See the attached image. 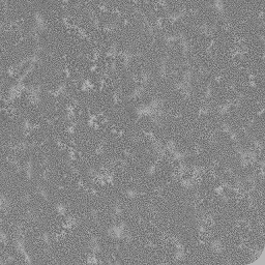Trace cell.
Returning a JSON list of instances; mask_svg holds the SVG:
<instances>
[{
	"mask_svg": "<svg viewBox=\"0 0 265 265\" xmlns=\"http://www.w3.org/2000/svg\"><path fill=\"white\" fill-rule=\"evenodd\" d=\"M56 210L60 216H64L65 212H66V207L63 203H58L56 205Z\"/></svg>",
	"mask_w": 265,
	"mask_h": 265,
	"instance_id": "cell-6",
	"label": "cell"
},
{
	"mask_svg": "<svg viewBox=\"0 0 265 265\" xmlns=\"http://www.w3.org/2000/svg\"><path fill=\"white\" fill-rule=\"evenodd\" d=\"M147 246H149V247H154V246H155V244H154V243H152L151 241H149V242L147 243Z\"/></svg>",
	"mask_w": 265,
	"mask_h": 265,
	"instance_id": "cell-19",
	"label": "cell"
},
{
	"mask_svg": "<svg viewBox=\"0 0 265 265\" xmlns=\"http://www.w3.org/2000/svg\"><path fill=\"white\" fill-rule=\"evenodd\" d=\"M144 90H145V87H144V85H143V84L138 85V86L135 87V88L131 91V93L129 94V98L132 99V98H136V97L141 96V95L143 94V93H144Z\"/></svg>",
	"mask_w": 265,
	"mask_h": 265,
	"instance_id": "cell-1",
	"label": "cell"
},
{
	"mask_svg": "<svg viewBox=\"0 0 265 265\" xmlns=\"http://www.w3.org/2000/svg\"><path fill=\"white\" fill-rule=\"evenodd\" d=\"M90 216H91V218H92L93 220L96 221L97 218H98V212H97V210H95V209L91 210V211H90Z\"/></svg>",
	"mask_w": 265,
	"mask_h": 265,
	"instance_id": "cell-15",
	"label": "cell"
},
{
	"mask_svg": "<svg viewBox=\"0 0 265 265\" xmlns=\"http://www.w3.org/2000/svg\"><path fill=\"white\" fill-rule=\"evenodd\" d=\"M88 175L90 176V177H92V178H94V177H98L99 176V173H98V171L95 169V168H93V167H91V168H89L88 169Z\"/></svg>",
	"mask_w": 265,
	"mask_h": 265,
	"instance_id": "cell-8",
	"label": "cell"
},
{
	"mask_svg": "<svg viewBox=\"0 0 265 265\" xmlns=\"http://www.w3.org/2000/svg\"><path fill=\"white\" fill-rule=\"evenodd\" d=\"M95 153H96V154H102V153H104V147H102L101 145H100V146H98L95 149Z\"/></svg>",
	"mask_w": 265,
	"mask_h": 265,
	"instance_id": "cell-16",
	"label": "cell"
},
{
	"mask_svg": "<svg viewBox=\"0 0 265 265\" xmlns=\"http://www.w3.org/2000/svg\"><path fill=\"white\" fill-rule=\"evenodd\" d=\"M210 247L215 251L216 253H222L224 251V246H223V243H222L221 240L219 239H213V240L210 242Z\"/></svg>",
	"mask_w": 265,
	"mask_h": 265,
	"instance_id": "cell-2",
	"label": "cell"
},
{
	"mask_svg": "<svg viewBox=\"0 0 265 265\" xmlns=\"http://www.w3.org/2000/svg\"><path fill=\"white\" fill-rule=\"evenodd\" d=\"M208 108L207 107H202V108H200V110H199V115H201V116H204V115H206L207 113H208Z\"/></svg>",
	"mask_w": 265,
	"mask_h": 265,
	"instance_id": "cell-14",
	"label": "cell"
},
{
	"mask_svg": "<svg viewBox=\"0 0 265 265\" xmlns=\"http://www.w3.org/2000/svg\"><path fill=\"white\" fill-rule=\"evenodd\" d=\"M231 108H232V102H227V104H224L218 108V112L220 115H226L227 113H229Z\"/></svg>",
	"mask_w": 265,
	"mask_h": 265,
	"instance_id": "cell-3",
	"label": "cell"
},
{
	"mask_svg": "<svg viewBox=\"0 0 265 265\" xmlns=\"http://www.w3.org/2000/svg\"><path fill=\"white\" fill-rule=\"evenodd\" d=\"M212 94H213V89H212V86H211V85L209 84V85H207L206 89H205V92H204V97L206 98V99H208V98H210V97L212 96Z\"/></svg>",
	"mask_w": 265,
	"mask_h": 265,
	"instance_id": "cell-7",
	"label": "cell"
},
{
	"mask_svg": "<svg viewBox=\"0 0 265 265\" xmlns=\"http://www.w3.org/2000/svg\"><path fill=\"white\" fill-rule=\"evenodd\" d=\"M112 211H113L114 216H120L122 213V209H121V207L119 206V205H115V206L113 207V209H112Z\"/></svg>",
	"mask_w": 265,
	"mask_h": 265,
	"instance_id": "cell-11",
	"label": "cell"
},
{
	"mask_svg": "<svg viewBox=\"0 0 265 265\" xmlns=\"http://www.w3.org/2000/svg\"><path fill=\"white\" fill-rule=\"evenodd\" d=\"M70 169H71V171H72V173H75V174H78V173H79L78 168L75 167V166H73V165L70 166Z\"/></svg>",
	"mask_w": 265,
	"mask_h": 265,
	"instance_id": "cell-17",
	"label": "cell"
},
{
	"mask_svg": "<svg viewBox=\"0 0 265 265\" xmlns=\"http://www.w3.org/2000/svg\"><path fill=\"white\" fill-rule=\"evenodd\" d=\"M221 131L223 132V133H226V134H228L230 131H231V126H230V124H228V123H222V125H221Z\"/></svg>",
	"mask_w": 265,
	"mask_h": 265,
	"instance_id": "cell-10",
	"label": "cell"
},
{
	"mask_svg": "<svg viewBox=\"0 0 265 265\" xmlns=\"http://www.w3.org/2000/svg\"><path fill=\"white\" fill-rule=\"evenodd\" d=\"M125 196L127 198H130V199H135L137 196H138V192H137L136 190H134V189H127L125 191Z\"/></svg>",
	"mask_w": 265,
	"mask_h": 265,
	"instance_id": "cell-5",
	"label": "cell"
},
{
	"mask_svg": "<svg viewBox=\"0 0 265 265\" xmlns=\"http://www.w3.org/2000/svg\"><path fill=\"white\" fill-rule=\"evenodd\" d=\"M156 172V166L155 164H150L147 168V173L148 175H154Z\"/></svg>",
	"mask_w": 265,
	"mask_h": 265,
	"instance_id": "cell-9",
	"label": "cell"
},
{
	"mask_svg": "<svg viewBox=\"0 0 265 265\" xmlns=\"http://www.w3.org/2000/svg\"><path fill=\"white\" fill-rule=\"evenodd\" d=\"M198 231L200 232V233H205L207 231V227H206V225H205L204 223H199V225H198Z\"/></svg>",
	"mask_w": 265,
	"mask_h": 265,
	"instance_id": "cell-13",
	"label": "cell"
},
{
	"mask_svg": "<svg viewBox=\"0 0 265 265\" xmlns=\"http://www.w3.org/2000/svg\"><path fill=\"white\" fill-rule=\"evenodd\" d=\"M250 86L251 87H257V83H256L255 81H251L250 82Z\"/></svg>",
	"mask_w": 265,
	"mask_h": 265,
	"instance_id": "cell-18",
	"label": "cell"
},
{
	"mask_svg": "<svg viewBox=\"0 0 265 265\" xmlns=\"http://www.w3.org/2000/svg\"><path fill=\"white\" fill-rule=\"evenodd\" d=\"M182 186L184 187V189H186V190L192 189V187L194 186L193 179H191V178H185V179H183V180H182Z\"/></svg>",
	"mask_w": 265,
	"mask_h": 265,
	"instance_id": "cell-4",
	"label": "cell"
},
{
	"mask_svg": "<svg viewBox=\"0 0 265 265\" xmlns=\"http://www.w3.org/2000/svg\"><path fill=\"white\" fill-rule=\"evenodd\" d=\"M228 134H229V136H230V139H231L232 141H234V142H237V141H238V135H237V133H235V132H233V131L231 130Z\"/></svg>",
	"mask_w": 265,
	"mask_h": 265,
	"instance_id": "cell-12",
	"label": "cell"
}]
</instances>
